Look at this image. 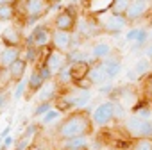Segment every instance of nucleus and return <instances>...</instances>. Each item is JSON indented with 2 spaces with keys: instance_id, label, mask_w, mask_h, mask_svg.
Masks as SVG:
<instances>
[{
  "instance_id": "14",
  "label": "nucleus",
  "mask_w": 152,
  "mask_h": 150,
  "mask_svg": "<svg viewBox=\"0 0 152 150\" xmlns=\"http://www.w3.org/2000/svg\"><path fill=\"white\" fill-rule=\"evenodd\" d=\"M90 68H91V63H88V61L70 64V66H68V75H70V82H72V86H73L75 82H79V81L86 79Z\"/></svg>"
},
{
  "instance_id": "21",
  "label": "nucleus",
  "mask_w": 152,
  "mask_h": 150,
  "mask_svg": "<svg viewBox=\"0 0 152 150\" xmlns=\"http://www.w3.org/2000/svg\"><path fill=\"white\" fill-rule=\"evenodd\" d=\"M127 7H129V0H113L109 13L115 15V16H124L125 11H127Z\"/></svg>"
},
{
  "instance_id": "8",
  "label": "nucleus",
  "mask_w": 152,
  "mask_h": 150,
  "mask_svg": "<svg viewBox=\"0 0 152 150\" xmlns=\"http://www.w3.org/2000/svg\"><path fill=\"white\" fill-rule=\"evenodd\" d=\"M43 64L48 68V71L52 73V77H57L63 70H66V68L70 66V63H68V54H61V52H56V50L48 48Z\"/></svg>"
},
{
  "instance_id": "1",
  "label": "nucleus",
  "mask_w": 152,
  "mask_h": 150,
  "mask_svg": "<svg viewBox=\"0 0 152 150\" xmlns=\"http://www.w3.org/2000/svg\"><path fill=\"white\" fill-rule=\"evenodd\" d=\"M93 132L95 125L91 122V113H88L83 107H77L72 113H68L56 127V138L63 143L79 138H90Z\"/></svg>"
},
{
  "instance_id": "17",
  "label": "nucleus",
  "mask_w": 152,
  "mask_h": 150,
  "mask_svg": "<svg viewBox=\"0 0 152 150\" xmlns=\"http://www.w3.org/2000/svg\"><path fill=\"white\" fill-rule=\"evenodd\" d=\"M27 61L25 59H18V61H15L7 70H9V75H11V82H15V84H20L22 81H23V77H25V71H27Z\"/></svg>"
},
{
  "instance_id": "16",
  "label": "nucleus",
  "mask_w": 152,
  "mask_h": 150,
  "mask_svg": "<svg viewBox=\"0 0 152 150\" xmlns=\"http://www.w3.org/2000/svg\"><path fill=\"white\" fill-rule=\"evenodd\" d=\"M22 57V48L16 47H4L0 52V68H9L15 61Z\"/></svg>"
},
{
  "instance_id": "6",
  "label": "nucleus",
  "mask_w": 152,
  "mask_h": 150,
  "mask_svg": "<svg viewBox=\"0 0 152 150\" xmlns=\"http://www.w3.org/2000/svg\"><path fill=\"white\" fill-rule=\"evenodd\" d=\"M115 107H116V102L113 100H107V102H102L93 113H91V122L95 127H106L109 125L113 120H115Z\"/></svg>"
},
{
  "instance_id": "22",
  "label": "nucleus",
  "mask_w": 152,
  "mask_h": 150,
  "mask_svg": "<svg viewBox=\"0 0 152 150\" xmlns=\"http://www.w3.org/2000/svg\"><path fill=\"white\" fill-rule=\"evenodd\" d=\"M131 150H152V138H140L131 141Z\"/></svg>"
},
{
  "instance_id": "31",
  "label": "nucleus",
  "mask_w": 152,
  "mask_h": 150,
  "mask_svg": "<svg viewBox=\"0 0 152 150\" xmlns=\"http://www.w3.org/2000/svg\"><path fill=\"white\" fill-rule=\"evenodd\" d=\"M0 150H7V148H6V146H0Z\"/></svg>"
},
{
  "instance_id": "3",
  "label": "nucleus",
  "mask_w": 152,
  "mask_h": 150,
  "mask_svg": "<svg viewBox=\"0 0 152 150\" xmlns=\"http://www.w3.org/2000/svg\"><path fill=\"white\" fill-rule=\"evenodd\" d=\"M124 130L129 138L140 139V138H152V120H143L134 116H129L124 120Z\"/></svg>"
},
{
  "instance_id": "4",
  "label": "nucleus",
  "mask_w": 152,
  "mask_h": 150,
  "mask_svg": "<svg viewBox=\"0 0 152 150\" xmlns=\"http://www.w3.org/2000/svg\"><path fill=\"white\" fill-rule=\"evenodd\" d=\"M50 38H52V25H50V22L39 23V25L34 27L31 38L25 39L23 47H34V48H38V50L48 48V47H50Z\"/></svg>"
},
{
  "instance_id": "15",
  "label": "nucleus",
  "mask_w": 152,
  "mask_h": 150,
  "mask_svg": "<svg viewBox=\"0 0 152 150\" xmlns=\"http://www.w3.org/2000/svg\"><path fill=\"white\" fill-rule=\"evenodd\" d=\"M88 81L93 84V86H104L109 79L102 68V63H91V68L88 71Z\"/></svg>"
},
{
  "instance_id": "30",
  "label": "nucleus",
  "mask_w": 152,
  "mask_h": 150,
  "mask_svg": "<svg viewBox=\"0 0 152 150\" xmlns=\"http://www.w3.org/2000/svg\"><path fill=\"white\" fill-rule=\"evenodd\" d=\"M59 150H90V146H84V148H59Z\"/></svg>"
},
{
  "instance_id": "7",
  "label": "nucleus",
  "mask_w": 152,
  "mask_h": 150,
  "mask_svg": "<svg viewBox=\"0 0 152 150\" xmlns=\"http://www.w3.org/2000/svg\"><path fill=\"white\" fill-rule=\"evenodd\" d=\"M73 47H75V34L52 29V38H50V48L52 50L61 52V54H68L73 50Z\"/></svg>"
},
{
  "instance_id": "28",
  "label": "nucleus",
  "mask_w": 152,
  "mask_h": 150,
  "mask_svg": "<svg viewBox=\"0 0 152 150\" xmlns=\"http://www.w3.org/2000/svg\"><path fill=\"white\" fill-rule=\"evenodd\" d=\"M57 116H59V113H57L56 109H52V111H48V113L41 118V123H43V125H47V123H50V122H52L54 118H57Z\"/></svg>"
},
{
  "instance_id": "12",
  "label": "nucleus",
  "mask_w": 152,
  "mask_h": 150,
  "mask_svg": "<svg viewBox=\"0 0 152 150\" xmlns=\"http://www.w3.org/2000/svg\"><path fill=\"white\" fill-rule=\"evenodd\" d=\"M113 45L107 43V41H97L93 47H91V52H90V57L93 63H102L106 59H109L113 55Z\"/></svg>"
},
{
  "instance_id": "2",
  "label": "nucleus",
  "mask_w": 152,
  "mask_h": 150,
  "mask_svg": "<svg viewBox=\"0 0 152 150\" xmlns=\"http://www.w3.org/2000/svg\"><path fill=\"white\" fill-rule=\"evenodd\" d=\"M77 23H79L77 7L72 4L63 7L59 13H56V16L50 20V25L54 31H63V32H72V34L77 31Z\"/></svg>"
},
{
  "instance_id": "26",
  "label": "nucleus",
  "mask_w": 152,
  "mask_h": 150,
  "mask_svg": "<svg viewBox=\"0 0 152 150\" xmlns=\"http://www.w3.org/2000/svg\"><path fill=\"white\" fill-rule=\"evenodd\" d=\"M48 111H52V102H43V104H39V107L34 111V116H45Z\"/></svg>"
},
{
  "instance_id": "29",
  "label": "nucleus",
  "mask_w": 152,
  "mask_h": 150,
  "mask_svg": "<svg viewBox=\"0 0 152 150\" xmlns=\"http://www.w3.org/2000/svg\"><path fill=\"white\" fill-rule=\"evenodd\" d=\"M147 57H148V61L152 59V45H150V47L147 48Z\"/></svg>"
},
{
  "instance_id": "9",
  "label": "nucleus",
  "mask_w": 152,
  "mask_h": 150,
  "mask_svg": "<svg viewBox=\"0 0 152 150\" xmlns=\"http://www.w3.org/2000/svg\"><path fill=\"white\" fill-rule=\"evenodd\" d=\"M150 7H152V2H147V0H129V7L124 16L127 23H136L148 13Z\"/></svg>"
},
{
  "instance_id": "24",
  "label": "nucleus",
  "mask_w": 152,
  "mask_h": 150,
  "mask_svg": "<svg viewBox=\"0 0 152 150\" xmlns=\"http://www.w3.org/2000/svg\"><path fill=\"white\" fill-rule=\"evenodd\" d=\"M90 146L88 138H79V139H72V141H64L61 148H84Z\"/></svg>"
},
{
  "instance_id": "27",
  "label": "nucleus",
  "mask_w": 152,
  "mask_h": 150,
  "mask_svg": "<svg viewBox=\"0 0 152 150\" xmlns=\"http://www.w3.org/2000/svg\"><path fill=\"white\" fill-rule=\"evenodd\" d=\"M73 88H77V90H81V91H86V93H88V91L93 88V84H91V82L88 81V77H86V79H83V81H79V82H75V84H73Z\"/></svg>"
},
{
  "instance_id": "23",
  "label": "nucleus",
  "mask_w": 152,
  "mask_h": 150,
  "mask_svg": "<svg viewBox=\"0 0 152 150\" xmlns=\"http://www.w3.org/2000/svg\"><path fill=\"white\" fill-rule=\"evenodd\" d=\"M150 61L148 59H138L136 61V64H134V73L136 75H140V77H143V75H147L148 73V70H150Z\"/></svg>"
},
{
  "instance_id": "13",
  "label": "nucleus",
  "mask_w": 152,
  "mask_h": 150,
  "mask_svg": "<svg viewBox=\"0 0 152 150\" xmlns=\"http://www.w3.org/2000/svg\"><path fill=\"white\" fill-rule=\"evenodd\" d=\"M111 2L113 0H90V2L84 4V9L90 16L93 18H100L102 15L111 11Z\"/></svg>"
},
{
  "instance_id": "10",
  "label": "nucleus",
  "mask_w": 152,
  "mask_h": 150,
  "mask_svg": "<svg viewBox=\"0 0 152 150\" xmlns=\"http://www.w3.org/2000/svg\"><path fill=\"white\" fill-rule=\"evenodd\" d=\"M0 41H2L4 47H16V48H22L23 43H25L22 29L16 27V25H11L6 31H2V34H0Z\"/></svg>"
},
{
  "instance_id": "19",
  "label": "nucleus",
  "mask_w": 152,
  "mask_h": 150,
  "mask_svg": "<svg viewBox=\"0 0 152 150\" xmlns=\"http://www.w3.org/2000/svg\"><path fill=\"white\" fill-rule=\"evenodd\" d=\"M16 20L15 2L11 0H0V22H13Z\"/></svg>"
},
{
  "instance_id": "20",
  "label": "nucleus",
  "mask_w": 152,
  "mask_h": 150,
  "mask_svg": "<svg viewBox=\"0 0 152 150\" xmlns=\"http://www.w3.org/2000/svg\"><path fill=\"white\" fill-rule=\"evenodd\" d=\"M125 39H127V41H134L136 45H141V43H145V39H147V31H145V29H140V27H132V29L127 31Z\"/></svg>"
},
{
  "instance_id": "11",
  "label": "nucleus",
  "mask_w": 152,
  "mask_h": 150,
  "mask_svg": "<svg viewBox=\"0 0 152 150\" xmlns=\"http://www.w3.org/2000/svg\"><path fill=\"white\" fill-rule=\"evenodd\" d=\"M45 84H47V82H45V81H43V77H41L39 68H38V66H34V68H32V71H31L29 81L25 82V90H27V91H25V98L29 100V98H32L34 95H38Z\"/></svg>"
},
{
  "instance_id": "25",
  "label": "nucleus",
  "mask_w": 152,
  "mask_h": 150,
  "mask_svg": "<svg viewBox=\"0 0 152 150\" xmlns=\"http://www.w3.org/2000/svg\"><path fill=\"white\" fill-rule=\"evenodd\" d=\"M9 102H11V93L7 91V88L6 90H0V113L9 106Z\"/></svg>"
},
{
  "instance_id": "18",
  "label": "nucleus",
  "mask_w": 152,
  "mask_h": 150,
  "mask_svg": "<svg viewBox=\"0 0 152 150\" xmlns=\"http://www.w3.org/2000/svg\"><path fill=\"white\" fill-rule=\"evenodd\" d=\"M102 68H104V71L107 75V79H115V77H118V73L122 71V59L111 55L109 59L102 61Z\"/></svg>"
},
{
  "instance_id": "5",
  "label": "nucleus",
  "mask_w": 152,
  "mask_h": 150,
  "mask_svg": "<svg viewBox=\"0 0 152 150\" xmlns=\"http://www.w3.org/2000/svg\"><path fill=\"white\" fill-rule=\"evenodd\" d=\"M99 22V29L100 32H106V34H111V36H116L120 32H124L127 29V20L125 16H115V15H107V16H102V18H97Z\"/></svg>"
}]
</instances>
